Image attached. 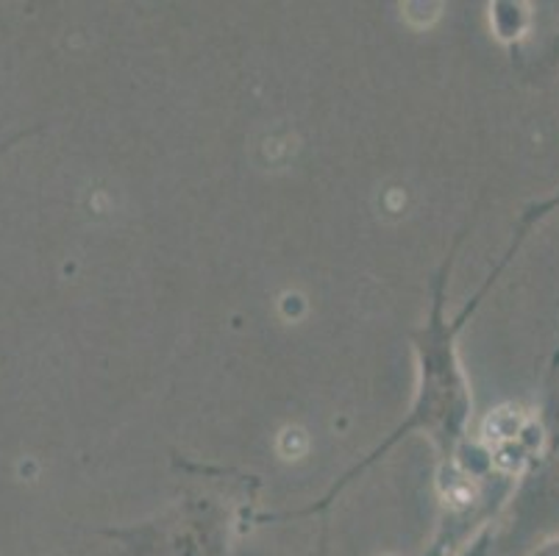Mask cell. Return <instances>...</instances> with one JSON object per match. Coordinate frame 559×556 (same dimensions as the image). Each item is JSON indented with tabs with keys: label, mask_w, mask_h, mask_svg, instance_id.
Returning a JSON list of instances; mask_svg holds the SVG:
<instances>
[{
	"label": "cell",
	"mask_w": 559,
	"mask_h": 556,
	"mask_svg": "<svg viewBox=\"0 0 559 556\" xmlns=\"http://www.w3.org/2000/svg\"><path fill=\"white\" fill-rule=\"evenodd\" d=\"M37 131H39V126H34V129L17 131V134H14V137H9V140L0 142V159H3V156H7V153L12 151V147L17 145V142H25V140H28V137H32V134H37Z\"/></svg>",
	"instance_id": "obj_5"
},
{
	"label": "cell",
	"mask_w": 559,
	"mask_h": 556,
	"mask_svg": "<svg viewBox=\"0 0 559 556\" xmlns=\"http://www.w3.org/2000/svg\"><path fill=\"white\" fill-rule=\"evenodd\" d=\"M554 212H559V192H554V196L546 198V201H537V203H532V206L523 209L521 221H518L515 232H512L510 248H507L504 257H501V262H498L496 268H492V273L485 279V282L490 284V287H496V282H498V279H501V273H504L507 264H510L512 259H515V253L521 251V245L526 242L528 232H532V228H535V226H540V223L546 221V217H551Z\"/></svg>",
	"instance_id": "obj_3"
},
{
	"label": "cell",
	"mask_w": 559,
	"mask_h": 556,
	"mask_svg": "<svg viewBox=\"0 0 559 556\" xmlns=\"http://www.w3.org/2000/svg\"><path fill=\"white\" fill-rule=\"evenodd\" d=\"M528 556H559V532L551 534L548 540H543L540 545L528 551Z\"/></svg>",
	"instance_id": "obj_4"
},
{
	"label": "cell",
	"mask_w": 559,
	"mask_h": 556,
	"mask_svg": "<svg viewBox=\"0 0 559 556\" xmlns=\"http://www.w3.org/2000/svg\"><path fill=\"white\" fill-rule=\"evenodd\" d=\"M181 487L151 518L104 529L120 556H231L237 537L257 514L259 478L231 468L176 459Z\"/></svg>",
	"instance_id": "obj_2"
},
{
	"label": "cell",
	"mask_w": 559,
	"mask_h": 556,
	"mask_svg": "<svg viewBox=\"0 0 559 556\" xmlns=\"http://www.w3.org/2000/svg\"><path fill=\"white\" fill-rule=\"evenodd\" d=\"M465 232L456 234L449 257L440 264L431 284V309L418 329L409 331V348L415 356V392L404 421L390 431L368 457H362L354 468L343 473L332 487L323 493L314 504L304 509H289V512H267L257 514L253 523H271V520H298L314 518L334 507L337 496L345 487L357 482L362 473L388 457L401 440L412 435L429 437L437 453V484L443 493V520H440V534L437 540L445 545H465L476 537V529L471 523H481L476 514V504L471 501V484L465 482L467 465L465 453L471 448V423H474V395H471V379L465 374L460 356V334L474 318L476 309L485 304L479 293L462 306L454 318L445 315V298H449L451 264H454L460 245L465 242Z\"/></svg>",
	"instance_id": "obj_1"
},
{
	"label": "cell",
	"mask_w": 559,
	"mask_h": 556,
	"mask_svg": "<svg viewBox=\"0 0 559 556\" xmlns=\"http://www.w3.org/2000/svg\"><path fill=\"white\" fill-rule=\"evenodd\" d=\"M462 556H492L490 554V551H487V545H485V540H476V543L474 545H471V548H467L465 551V554H462Z\"/></svg>",
	"instance_id": "obj_6"
}]
</instances>
